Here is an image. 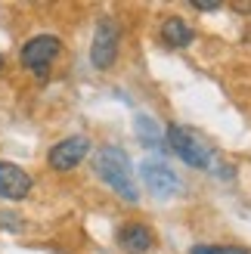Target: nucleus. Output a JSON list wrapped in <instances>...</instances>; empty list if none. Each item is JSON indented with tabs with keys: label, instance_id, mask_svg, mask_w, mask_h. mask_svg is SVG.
<instances>
[{
	"label": "nucleus",
	"instance_id": "obj_1",
	"mask_svg": "<svg viewBox=\"0 0 251 254\" xmlns=\"http://www.w3.org/2000/svg\"><path fill=\"white\" fill-rule=\"evenodd\" d=\"M93 171L115 195H121L127 205H136L140 201V189H136L133 180V164L130 155L121 146H103L93 155Z\"/></svg>",
	"mask_w": 251,
	"mask_h": 254
},
{
	"label": "nucleus",
	"instance_id": "obj_2",
	"mask_svg": "<svg viewBox=\"0 0 251 254\" xmlns=\"http://www.w3.org/2000/svg\"><path fill=\"white\" fill-rule=\"evenodd\" d=\"M168 146L183 164H189V168H195V171H208L211 164H214V152H211V146H205L192 130H186V127H180V124L168 127Z\"/></svg>",
	"mask_w": 251,
	"mask_h": 254
},
{
	"label": "nucleus",
	"instance_id": "obj_3",
	"mask_svg": "<svg viewBox=\"0 0 251 254\" xmlns=\"http://www.w3.org/2000/svg\"><path fill=\"white\" fill-rule=\"evenodd\" d=\"M59 53H62V41L56 34H34V37L25 41L19 59H22V65L28 68L34 78H47V71L56 62Z\"/></svg>",
	"mask_w": 251,
	"mask_h": 254
},
{
	"label": "nucleus",
	"instance_id": "obj_4",
	"mask_svg": "<svg viewBox=\"0 0 251 254\" xmlns=\"http://www.w3.org/2000/svg\"><path fill=\"white\" fill-rule=\"evenodd\" d=\"M140 177H143L146 189H149L155 198H174V195L183 189L177 171H174L168 161H161V158H146V161L140 164Z\"/></svg>",
	"mask_w": 251,
	"mask_h": 254
},
{
	"label": "nucleus",
	"instance_id": "obj_5",
	"mask_svg": "<svg viewBox=\"0 0 251 254\" xmlns=\"http://www.w3.org/2000/svg\"><path fill=\"white\" fill-rule=\"evenodd\" d=\"M118 41H121V34H118L115 19H99L96 22V31H93V44H90V62H93V68L106 71V68L115 65Z\"/></svg>",
	"mask_w": 251,
	"mask_h": 254
},
{
	"label": "nucleus",
	"instance_id": "obj_6",
	"mask_svg": "<svg viewBox=\"0 0 251 254\" xmlns=\"http://www.w3.org/2000/svg\"><path fill=\"white\" fill-rule=\"evenodd\" d=\"M87 152H90V139H87L84 133H74V136H65L59 139V143L47 152V164L59 174L65 171H74L78 164L87 158Z\"/></svg>",
	"mask_w": 251,
	"mask_h": 254
},
{
	"label": "nucleus",
	"instance_id": "obj_7",
	"mask_svg": "<svg viewBox=\"0 0 251 254\" xmlns=\"http://www.w3.org/2000/svg\"><path fill=\"white\" fill-rule=\"evenodd\" d=\"M31 192V177L12 161H0V198L3 201H22Z\"/></svg>",
	"mask_w": 251,
	"mask_h": 254
},
{
	"label": "nucleus",
	"instance_id": "obj_8",
	"mask_svg": "<svg viewBox=\"0 0 251 254\" xmlns=\"http://www.w3.org/2000/svg\"><path fill=\"white\" fill-rule=\"evenodd\" d=\"M155 245V236L143 223H124L118 230V248L124 254H149Z\"/></svg>",
	"mask_w": 251,
	"mask_h": 254
},
{
	"label": "nucleus",
	"instance_id": "obj_9",
	"mask_svg": "<svg viewBox=\"0 0 251 254\" xmlns=\"http://www.w3.org/2000/svg\"><path fill=\"white\" fill-rule=\"evenodd\" d=\"M192 37H195V31L189 28V22H183L180 16H168L161 22V41L174 50H186L192 44Z\"/></svg>",
	"mask_w": 251,
	"mask_h": 254
},
{
	"label": "nucleus",
	"instance_id": "obj_10",
	"mask_svg": "<svg viewBox=\"0 0 251 254\" xmlns=\"http://www.w3.org/2000/svg\"><path fill=\"white\" fill-rule=\"evenodd\" d=\"M136 136H140V143L149 146V149H165V130L158 127L155 118L149 115H136Z\"/></svg>",
	"mask_w": 251,
	"mask_h": 254
},
{
	"label": "nucleus",
	"instance_id": "obj_11",
	"mask_svg": "<svg viewBox=\"0 0 251 254\" xmlns=\"http://www.w3.org/2000/svg\"><path fill=\"white\" fill-rule=\"evenodd\" d=\"M189 254H251V251L239 245H195Z\"/></svg>",
	"mask_w": 251,
	"mask_h": 254
},
{
	"label": "nucleus",
	"instance_id": "obj_12",
	"mask_svg": "<svg viewBox=\"0 0 251 254\" xmlns=\"http://www.w3.org/2000/svg\"><path fill=\"white\" fill-rule=\"evenodd\" d=\"M0 226H3V230H12V233L22 230L19 217H16V214H9V211H0Z\"/></svg>",
	"mask_w": 251,
	"mask_h": 254
},
{
	"label": "nucleus",
	"instance_id": "obj_13",
	"mask_svg": "<svg viewBox=\"0 0 251 254\" xmlns=\"http://www.w3.org/2000/svg\"><path fill=\"white\" fill-rule=\"evenodd\" d=\"M195 9H202V12H217L220 3H195Z\"/></svg>",
	"mask_w": 251,
	"mask_h": 254
},
{
	"label": "nucleus",
	"instance_id": "obj_14",
	"mask_svg": "<svg viewBox=\"0 0 251 254\" xmlns=\"http://www.w3.org/2000/svg\"><path fill=\"white\" fill-rule=\"evenodd\" d=\"M0 68H3V53H0Z\"/></svg>",
	"mask_w": 251,
	"mask_h": 254
}]
</instances>
